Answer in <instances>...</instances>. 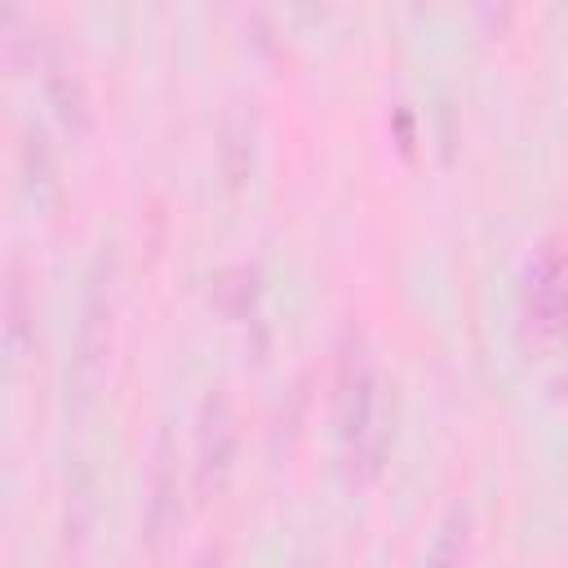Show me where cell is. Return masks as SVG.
Here are the masks:
<instances>
[{
    "label": "cell",
    "mask_w": 568,
    "mask_h": 568,
    "mask_svg": "<svg viewBox=\"0 0 568 568\" xmlns=\"http://www.w3.org/2000/svg\"><path fill=\"white\" fill-rule=\"evenodd\" d=\"M337 404H342V439L351 448V457H377L382 448V430L377 422V390H373V364L364 355V346L355 342V351L342 355V382H337Z\"/></svg>",
    "instance_id": "1"
},
{
    "label": "cell",
    "mask_w": 568,
    "mask_h": 568,
    "mask_svg": "<svg viewBox=\"0 0 568 568\" xmlns=\"http://www.w3.org/2000/svg\"><path fill=\"white\" fill-rule=\"evenodd\" d=\"M524 311L537 333H559L568 320V257L559 248H541L528 266L524 284Z\"/></svg>",
    "instance_id": "2"
},
{
    "label": "cell",
    "mask_w": 568,
    "mask_h": 568,
    "mask_svg": "<svg viewBox=\"0 0 568 568\" xmlns=\"http://www.w3.org/2000/svg\"><path fill=\"white\" fill-rule=\"evenodd\" d=\"M231 453H235V426L226 395H209L200 413V484H217L231 466Z\"/></svg>",
    "instance_id": "3"
},
{
    "label": "cell",
    "mask_w": 568,
    "mask_h": 568,
    "mask_svg": "<svg viewBox=\"0 0 568 568\" xmlns=\"http://www.w3.org/2000/svg\"><path fill=\"white\" fill-rule=\"evenodd\" d=\"M102 288H106V280L93 275V288H89V302H84V324H80V368H93L98 355L106 351V324H111L106 315H111V306H106Z\"/></svg>",
    "instance_id": "4"
},
{
    "label": "cell",
    "mask_w": 568,
    "mask_h": 568,
    "mask_svg": "<svg viewBox=\"0 0 568 568\" xmlns=\"http://www.w3.org/2000/svg\"><path fill=\"white\" fill-rule=\"evenodd\" d=\"M462 559H466V510L453 506L448 519L439 524V537L430 541L426 568H462Z\"/></svg>",
    "instance_id": "5"
},
{
    "label": "cell",
    "mask_w": 568,
    "mask_h": 568,
    "mask_svg": "<svg viewBox=\"0 0 568 568\" xmlns=\"http://www.w3.org/2000/svg\"><path fill=\"white\" fill-rule=\"evenodd\" d=\"M22 328H27V302H22V280H18V271H13V284H9V342H13V346H18Z\"/></svg>",
    "instance_id": "6"
}]
</instances>
